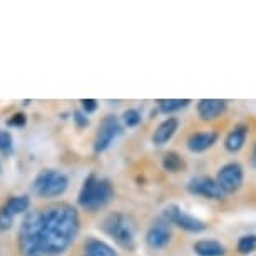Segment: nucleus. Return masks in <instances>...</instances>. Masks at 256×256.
Returning a JSON list of instances; mask_svg holds the SVG:
<instances>
[{
  "label": "nucleus",
  "instance_id": "4be33fe9",
  "mask_svg": "<svg viewBox=\"0 0 256 256\" xmlns=\"http://www.w3.org/2000/svg\"><path fill=\"white\" fill-rule=\"evenodd\" d=\"M12 221H14L12 216L4 208H0V231H7L12 226Z\"/></svg>",
  "mask_w": 256,
  "mask_h": 256
},
{
  "label": "nucleus",
  "instance_id": "aec40b11",
  "mask_svg": "<svg viewBox=\"0 0 256 256\" xmlns=\"http://www.w3.org/2000/svg\"><path fill=\"white\" fill-rule=\"evenodd\" d=\"M12 149H14L12 134L8 131H0V152L8 156L12 152Z\"/></svg>",
  "mask_w": 256,
  "mask_h": 256
},
{
  "label": "nucleus",
  "instance_id": "0eeeda50",
  "mask_svg": "<svg viewBox=\"0 0 256 256\" xmlns=\"http://www.w3.org/2000/svg\"><path fill=\"white\" fill-rule=\"evenodd\" d=\"M120 122L116 116H106L100 122L98 134H96V141H94V151L96 152H102L106 151L110 142L120 134Z\"/></svg>",
  "mask_w": 256,
  "mask_h": 256
},
{
  "label": "nucleus",
  "instance_id": "6e6552de",
  "mask_svg": "<svg viewBox=\"0 0 256 256\" xmlns=\"http://www.w3.org/2000/svg\"><path fill=\"white\" fill-rule=\"evenodd\" d=\"M188 191H190L191 194L208 198V200H212V201L224 200V192L218 186L216 180H212V178H208V176H196V178H192V180L188 182Z\"/></svg>",
  "mask_w": 256,
  "mask_h": 256
},
{
  "label": "nucleus",
  "instance_id": "9b49d317",
  "mask_svg": "<svg viewBox=\"0 0 256 256\" xmlns=\"http://www.w3.org/2000/svg\"><path fill=\"white\" fill-rule=\"evenodd\" d=\"M216 141H218V132H214V131L194 132L188 139V149H190L191 152H202V151H208Z\"/></svg>",
  "mask_w": 256,
  "mask_h": 256
},
{
  "label": "nucleus",
  "instance_id": "bb28decb",
  "mask_svg": "<svg viewBox=\"0 0 256 256\" xmlns=\"http://www.w3.org/2000/svg\"><path fill=\"white\" fill-rule=\"evenodd\" d=\"M0 169H2V168H0Z\"/></svg>",
  "mask_w": 256,
  "mask_h": 256
},
{
  "label": "nucleus",
  "instance_id": "393cba45",
  "mask_svg": "<svg viewBox=\"0 0 256 256\" xmlns=\"http://www.w3.org/2000/svg\"><path fill=\"white\" fill-rule=\"evenodd\" d=\"M74 119H76V122L80 126H88V118H84V114L82 112H79V110H77V112H74Z\"/></svg>",
  "mask_w": 256,
  "mask_h": 256
},
{
  "label": "nucleus",
  "instance_id": "1a4fd4ad",
  "mask_svg": "<svg viewBox=\"0 0 256 256\" xmlns=\"http://www.w3.org/2000/svg\"><path fill=\"white\" fill-rule=\"evenodd\" d=\"M169 241H171V228H169L168 221L161 216V218L154 220L152 224L149 226L146 243L151 250H161L169 244Z\"/></svg>",
  "mask_w": 256,
  "mask_h": 256
},
{
  "label": "nucleus",
  "instance_id": "dca6fc26",
  "mask_svg": "<svg viewBox=\"0 0 256 256\" xmlns=\"http://www.w3.org/2000/svg\"><path fill=\"white\" fill-rule=\"evenodd\" d=\"M30 206V200L27 196H12L6 204H4V210H6L12 218H16L17 214H22L26 212Z\"/></svg>",
  "mask_w": 256,
  "mask_h": 256
},
{
  "label": "nucleus",
  "instance_id": "2eb2a0df",
  "mask_svg": "<svg viewBox=\"0 0 256 256\" xmlns=\"http://www.w3.org/2000/svg\"><path fill=\"white\" fill-rule=\"evenodd\" d=\"M194 253L198 256H224L226 248L220 241L200 240L198 243H194Z\"/></svg>",
  "mask_w": 256,
  "mask_h": 256
},
{
  "label": "nucleus",
  "instance_id": "20e7f679",
  "mask_svg": "<svg viewBox=\"0 0 256 256\" xmlns=\"http://www.w3.org/2000/svg\"><path fill=\"white\" fill-rule=\"evenodd\" d=\"M67 184L69 180L64 172L56 169H44L36 176L32 190L38 198H56L67 190Z\"/></svg>",
  "mask_w": 256,
  "mask_h": 256
},
{
  "label": "nucleus",
  "instance_id": "423d86ee",
  "mask_svg": "<svg viewBox=\"0 0 256 256\" xmlns=\"http://www.w3.org/2000/svg\"><path fill=\"white\" fill-rule=\"evenodd\" d=\"M244 180V171L240 162H228L218 171L216 182L223 190V192H234L238 191Z\"/></svg>",
  "mask_w": 256,
  "mask_h": 256
},
{
  "label": "nucleus",
  "instance_id": "ddd939ff",
  "mask_svg": "<svg viewBox=\"0 0 256 256\" xmlns=\"http://www.w3.org/2000/svg\"><path fill=\"white\" fill-rule=\"evenodd\" d=\"M246 138H248V126L246 124H236L233 129L228 132L224 139V148L228 152H238L244 146Z\"/></svg>",
  "mask_w": 256,
  "mask_h": 256
},
{
  "label": "nucleus",
  "instance_id": "f257e3e1",
  "mask_svg": "<svg viewBox=\"0 0 256 256\" xmlns=\"http://www.w3.org/2000/svg\"><path fill=\"white\" fill-rule=\"evenodd\" d=\"M79 233V214L74 206L56 202L24 216L17 233L22 256H57L69 248Z\"/></svg>",
  "mask_w": 256,
  "mask_h": 256
},
{
  "label": "nucleus",
  "instance_id": "7ed1b4c3",
  "mask_svg": "<svg viewBox=\"0 0 256 256\" xmlns=\"http://www.w3.org/2000/svg\"><path fill=\"white\" fill-rule=\"evenodd\" d=\"M102 228L106 234H109L120 248L126 251H132L136 248V236H134L132 221L122 212H112L104 220Z\"/></svg>",
  "mask_w": 256,
  "mask_h": 256
},
{
  "label": "nucleus",
  "instance_id": "f8f14e48",
  "mask_svg": "<svg viewBox=\"0 0 256 256\" xmlns=\"http://www.w3.org/2000/svg\"><path fill=\"white\" fill-rule=\"evenodd\" d=\"M178 128H180V120H178L176 118L164 119L152 134V142L156 144V146H162V144H166L168 141H171V138L176 134Z\"/></svg>",
  "mask_w": 256,
  "mask_h": 256
},
{
  "label": "nucleus",
  "instance_id": "412c9836",
  "mask_svg": "<svg viewBox=\"0 0 256 256\" xmlns=\"http://www.w3.org/2000/svg\"><path fill=\"white\" fill-rule=\"evenodd\" d=\"M122 119H124V124L128 126V128H136V126L141 122V112H139L138 109H128L124 110L122 114Z\"/></svg>",
  "mask_w": 256,
  "mask_h": 256
},
{
  "label": "nucleus",
  "instance_id": "6ab92c4d",
  "mask_svg": "<svg viewBox=\"0 0 256 256\" xmlns=\"http://www.w3.org/2000/svg\"><path fill=\"white\" fill-rule=\"evenodd\" d=\"M236 248L241 254H250L253 253L256 250V234H246V236H241L238 240V244Z\"/></svg>",
  "mask_w": 256,
  "mask_h": 256
},
{
  "label": "nucleus",
  "instance_id": "a878e982",
  "mask_svg": "<svg viewBox=\"0 0 256 256\" xmlns=\"http://www.w3.org/2000/svg\"><path fill=\"white\" fill-rule=\"evenodd\" d=\"M251 166L256 168V144H254V148H253V152H251Z\"/></svg>",
  "mask_w": 256,
  "mask_h": 256
},
{
  "label": "nucleus",
  "instance_id": "f3484780",
  "mask_svg": "<svg viewBox=\"0 0 256 256\" xmlns=\"http://www.w3.org/2000/svg\"><path fill=\"white\" fill-rule=\"evenodd\" d=\"M184 166H186L184 159H182L178 152L169 151V152L164 154V158H162V168L166 169V171H169V172H178V171H181V169L184 168Z\"/></svg>",
  "mask_w": 256,
  "mask_h": 256
},
{
  "label": "nucleus",
  "instance_id": "a211bd4d",
  "mask_svg": "<svg viewBox=\"0 0 256 256\" xmlns=\"http://www.w3.org/2000/svg\"><path fill=\"white\" fill-rule=\"evenodd\" d=\"M159 104V110L161 112H176V110H181L188 108V106L191 104L190 99H159L158 100Z\"/></svg>",
  "mask_w": 256,
  "mask_h": 256
},
{
  "label": "nucleus",
  "instance_id": "4468645a",
  "mask_svg": "<svg viewBox=\"0 0 256 256\" xmlns=\"http://www.w3.org/2000/svg\"><path fill=\"white\" fill-rule=\"evenodd\" d=\"M82 256H118V253L104 241L90 238L84 243Z\"/></svg>",
  "mask_w": 256,
  "mask_h": 256
},
{
  "label": "nucleus",
  "instance_id": "9d476101",
  "mask_svg": "<svg viewBox=\"0 0 256 256\" xmlns=\"http://www.w3.org/2000/svg\"><path fill=\"white\" fill-rule=\"evenodd\" d=\"M228 109V102L224 99H201L196 106V110L202 120H212L220 118Z\"/></svg>",
  "mask_w": 256,
  "mask_h": 256
},
{
  "label": "nucleus",
  "instance_id": "5701e85b",
  "mask_svg": "<svg viewBox=\"0 0 256 256\" xmlns=\"http://www.w3.org/2000/svg\"><path fill=\"white\" fill-rule=\"evenodd\" d=\"M8 126H12V128H22L24 124H26V114H16V116H12L10 119H8Z\"/></svg>",
  "mask_w": 256,
  "mask_h": 256
},
{
  "label": "nucleus",
  "instance_id": "b1692460",
  "mask_svg": "<svg viewBox=\"0 0 256 256\" xmlns=\"http://www.w3.org/2000/svg\"><path fill=\"white\" fill-rule=\"evenodd\" d=\"M80 104H82V108H84V110L88 114L94 112V110L98 109V100H94V99H82Z\"/></svg>",
  "mask_w": 256,
  "mask_h": 256
},
{
  "label": "nucleus",
  "instance_id": "39448f33",
  "mask_svg": "<svg viewBox=\"0 0 256 256\" xmlns=\"http://www.w3.org/2000/svg\"><path fill=\"white\" fill-rule=\"evenodd\" d=\"M162 218L166 220L168 223L180 226L181 230L188 231V233H201V231H204L208 228L204 221L188 214L186 211H182L181 208L176 206V204H169V206L164 208Z\"/></svg>",
  "mask_w": 256,
  "mask_h": 256
},
{
  "label": "nucleus",
  "instance_id": "f03ea898",
  "mask_svg": "<svg viewBox=\"0 0 256 256\" xmlns=\"http://www.w3.org/2000/svg\"><path fill=\"white\" fill-rule=\"evenodd\" d=\"M114 198V188L108 180H99L90 174L84 181V186L79 192V204L88 211H98L104 208Z\"/></svg>",
  "mask_w": 256,
  "mask_h": 256
}]
</instances>
